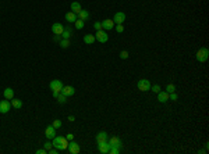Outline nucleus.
<instances>
[{
  "instance_id": "30",
  "label": "nucleus",
  "mask_w": 209,
  "mask_h": 154,
  "mask_svg": "<svg viewBox=\"0 0 209 154\" xmlns=\"http://www.w3.org/2000/svg\"><path fill=\"white\" fill-rule=\"evenodd\" d=\"M116 31L119 33H123L124 32V25L123 24H116Z\"/></svg>"
},
{
  "instance_id": "6",
  "label": "nucleus",
  "mask_w": 209,
  "mask_h": 154,
  "mask_svg": "<svg viewBox=\"0 0 209 154\" xmlns=\"http://www.w3.org/2000/svg\"><path fill=\"white\" fill-rule=\"evenodd\" d=\"M108 143L110 144V147H119V148L123 147V142L117 136H112L110 139H108Z\"/></svg>"
},
{
  "instance_id": "34",
  "label": "nucleus",
  "mask_w": 209,
  "mask_h": 154,
  "mask_svg": "<svg viewBox=\"0 0 209 154\" xmlns=\"http://www.w3.org/2000/svg\"><path fill=\"white\" fill-rule=\"evenodd\" d=\"M169 100H173V102H177V95H176V92H173L169 95Z\"/></svg>"
},
{
  "instance_id": "39",
  "label": "nucleus",
  "mask_w": 209,
  "mask_h": 154,
  "mask_svg": "<svg viewBox=\"0 0 209 154\" xmlns=\"http://www.w3.org/2000/svg\"><path fill=\"white\" fill-rule=\"evenodd\" d=\"M66 139H67V140H74V136H73V133H67V136H66Z\"/></svg>"
},
{
  "instance_id": "28",
  "label": "nucleus",
  "mask_w": 209,
  "mask_h": 154,
  "mask_svg": "<svg viewBox=\"0 0 209 154\" xmlns=\"http://www.w3.org/2000/svg\"><path fill=\"white\" fill-rule=\"evenodd\" d=\"M166 92L170 95V93H173V92H176V86H174V84H169L167 86H166Z\"/></svg>"
},
{
  "instance_id": "17",
  "label": "nucleus",
  "mask_w": 209,
  "mask_h": 154,
  "mask_svg": "<svg viewBox=\"0 0 209 154\" xmlns=\"http://www.w3.org/2000/svg\"><path fill=\"white\" fill-rule=\"evenodd\" d=\"M70 7H71V11H73V13H75V14H78L81 10H82V7H81V4H80L78 1H73Z\"/></svg>"
},
{
  "instance_id": "4",
  "label": "nucleus",
  "mask_w": 209,
  "mask_h": 154,
  "mask_svg": "<svg viewBox=\"0 0 209 154\" xmlns=\"http://www.w3.org/2000/svg\"><path fill=\"white\" fill-rule=\"evenodd\" d=\"M11 110V102L10 100H1L0 102V113L1 114H7L8 111Z\"/></svg>"
},
{
  "instance_id": "10",
  "label": "nucleus",
  "mask_w": 209,
  "mask_h": 154,
  "mask_svg": "<svg viewBox=\"0 0 209 154\" xmlns=\"http://www.w3.org/2000/svg\"><path fill=\"white\" fill-rule=\"evenodd\" d=\"M64 31V26L60 24V22H55L53 25H52V32L55 33V35H62Z\"/></svg>"
},
{
  "instance_id": "38",
  "label": "nucleus",
  "mask_w": 209,
  "mask_h": 154,
  "mask_svg": "<svg viewBox=\"0 0 209 154\" xmlns=\"http://www.w3.org/2000/svg\"><path fill=\"white\" fill-rule=\"evenodd\" d=\"M53 147V144H52L50 142H46V143H45V148H46V150H49V148H52Z\"/></svg>"
},
{
  "instance_id": "22",
  "label": "nucleus",
  "mask_w": 209,
  "mask_h": 154,
  "mask_svg": "<svg viewBox=\"0 0 209 154\" xmlns=\"http://www.w3.org/2000/svg\"><path fill=\"white\" fill-rule=\"evenodd\" d=\"M11 107H14V108H17V110H20L21 107H22V102L20 100V99H11Z\"/></svg>"
},
{
  "instance_id": "36",
  "label": "nucleus",
  "mask_w": 209,
  "mask_h": 154,
  "mask_svg": "<svg viewBox=\"0 0 209 154\" xmlns=\"http://www.w3.org/2000/svg\"><path fill=\"white\" fill-rule=\"evenodd\" d=\"M48 153H50V154H57V153H59V148H56V147L49 148V150H48Z\"/></svg>"
},
{
  "instance_id": "7",
  "label": "nucleus",
  "mask_w": 209,
  "mask_h": 154,
  "mask_svg": "<svg viewBox=\"0 0 209 154\" xmlns=\"http://www.w3.org/2000/svg\"><path fill=\"white\" fill-rule=\"evenodd\" d=\"M67 150H69V153H71V154H78L80 153V144L74 140H70Z\"/></svg>"
},
{
  "instance_id": "29",
  "label": "nucleus",
  "mask_w": 209,
  "mask_h": 154,
  "mask_svg": "<svg viewBox=\"0 0 209 154\" xmlns=\"http://www.w3.org/2000/svg\"><path fill=\"white\" fill-rule=\"evenodd\" d=\"M52 126H53L55 129H59L60 126H62V121H60V119H55L53 124H52Z\"/></svg>"
},
{
  "instance_id": "9",
  "label": "nucleus",
  "mask_w": 209,
  "mask_h": 154,
  "mask_svg": "<svg viewBox=\"0 0 209 154\" xmlns=\"http://www.w3.org/2000/svg\"><path fill=\"white\" fill-rule=\"evenodd\" d=\"M98 150L101 151L102 154H108L109 150H110V144L106 142H101V143H98Z\"/></svg>"
},
{
  "instance_id": "15",
  "label": "nucleus",
  "mask_w": 209,
  "mask_h": 154,
  "mask_svg": "<svg viewBox=\"0 0 209 154\" xmlns=\"http://www.w3.org/2000/svg\"><path fill=\"white\" fill-rule=\"evenodd\" d=\"M3 96H4V99H7V100H11L14 97V90L11 89V88H6L4 92H3Z\"/></svg>"
},
{
  "instance_id": "23",
  "label": "nucleus",
  "mask_w": 209,
  "mask_h": 154,
  "mask_svg": "<svg viewBox=\"0 0 209 154\" xmlns=\"http://www.w3.org/2000/svg\"><path fill=\"white\" fill-rule=\"evenodd\" d=\"M96 39H95V36H94V35H85V36H84V42H85V43H87V45H92V43H94V42H95Z\"/></svg>"
},
{
  "instance_id": "31",
  "label": "nucleus",
  "mask_w": 209,
  "mask_h": 154,
  "mask_svg": "<svg viewBox=\"0 0 209 154\" xmlns=\"http://www.w3.org/2000/svg\"><path fill=\"white\" fill-rule=\"evenodd\" d=\"M120 58H121V60H126V58H128V51H127V50H121L120 51Z\"/></svg>"
},
{
  "instance_id": "18",
  "label": "nucleus",
  "mask_w": 209,
  "mask_h": 154,
  "mask_svg": "<svg viewBox=\"0 0 209 154\" xmlns=\"http://www.w3.org/2000/svg\"><path fill=\"white\" fill-rule=\"evenodd\" d=\"M71 33H73V31H71V28L67 25L66 28H64L63 33H62L60 36H62V39H70V38H71Z\"/></svg>"
},
{
  "instance_id": "1",
  "label": "nucleus",
  "mask_w": 209,
  "mask_h": 154,
  "mask_svg": "<svg viewBox=\"0 0 209 154\" xmlns=\"http://www.w3.org/2000/svg\"><path fill=\"white\" fill-rule=\"evenodd\" d=\"M208 58H209V50L206 47H202V49H199V50L196 51V60H198L199 63L208 61Z\"/></svg>"
},
{
  "instance_id": "14",
  "label": "nucleus",
  "mask_w": 209,
  "mask_h": 154,
  "mask_svg": "<svg viewBox=\"0 0 209 154\" xmlns=\"http://www.w3.org/2000/svg\"><path fill=\"white\" fill-rule=\"evenodd\" d=\"M158 100L159 103H166L169 100V93L167 92H158Z\"/></svg>"
},
{
  "instance_id": "41",
  "label": "nucleus",
  "mask_w": 209,
  "mask_h": 154,
  "mask_svg": "<svg viewBox=\"0 0 209 154\" xmlns=\"http://www.w3.org/2000/svg\"><path fill=\"white\" fill-rule=\"evenodd\" d=\"M57 96H59V92H53V97H55V99H57Z\"/></svg>"
},
{
  "instance_id": "12",
  "label": "nucleus",
  "mask_w": 209,
  "mask_h": 154,
  "mask_svg": "<svg viewBox=\"0 0 209 154\" xmlns=\"http://www.w3.org/2000/svg\"><path fill=\"white\" fill-rule=\"evenodd\" d=\"M45 136L48 137V139H53L55 136H56V129L53 128V126H48V128L45 129Z\"/></svg>"
},
{
  "instance_id": "13",
  "label": "nucleus",
  "mask_w": 209,
  "mask_h": 154,
  "mask_svg": "<svg viewBox=\"0 0 209 154\" xmlns=\"http://www.w3.org/2000/svg\"><path fill=\"white\" fill-rule=\"evenodd\" d=\"M62 93H63V95H66L67 97H70V96H73V95L75 93V89H74L73 86H63Z\"/></svg>"
},
{
  "instance_id": "19",
  "label": "nucleus",
  "mask_w": 209,
  "mask_h": 154,
  "mask_svg": "<svg viewBox=\"0 0 209 154\" xmlns=\"http://www.w3.org/2000/svg\"><path fill=\"white\" fill-rule=\"evenodd\" d=\"M63 137H64V136H55V137H53V142H52L53 147L60 148V144H62V140H63Z\"/></svg>"
},
{
  "instance_id": "8",
  "label": "nucleus",
  "mask_w": 209,
  "mask_h": 154,
  "mask_svg": "<svg viewBox=\"0 0 209 154\" xmlns=\"http://www.w3.org/2000/svg\"><path fill=\"white\" fill-rule=\"evenodd\" d=\"M124 21H126V14L123 13V11H117V13L114 14V17H113L114 24H123Z\"/></svg>"
},
{
  "instance_id": "35",
  "label": "nucleus",
  "mask_w": 209,
  "mask_h": 154,
  "mask_svg": "<svg viewBox=\"0 0 209 154\" xmlns=\"http://www.w3.org/2000/svg\"><path fill=\"white\" fill-rule=\"evenodd\" d=\"M94 28H95L96 31L102 29V22H99V21H98V22H95V24H94Z\"/></svg>"
},
{
  "instance_id": "5",
  "label": "nucleus",
  "mask_w": 209,
  "mask_h": 154,
  "mask_svg": "<svg viewBox=\"0 0 209 154\" xmlns=\"http://www.w3.org/2000/svg\"><path fill=\"white\" fill-rule=\"evenodd\" d=\"M49 88L52 89V92H62V89H63V84H62V81H59V79H53L50 82V85H49Z\"/></svg>"
},
{
  "instance_id": "2",
  "label": "nucleus",
  "mask_w": 209,
  "mask_h": 154,
  "mask_svg": "<svg viewBox=\"0 0 209 154\" xmlns=\"http://www.w3.org/2000/svg\"><path fill=\"white\" fill-rule=\"evenodd\" d=\"M137 88L139 92H148V90H151V82L148 79H139L137 82Z\"/></svg>"
},
{
  "instance_id": "3",
  "label": "nucleus",
  "mask_w": 209,
  "mask_h": 154,
  "mask_svg": "<svg viewBox=\"0 0 209 154\" xmlns=\"http://www.w3.org/2000/svg\"><path fill=\"white\" fill-rule=\"evenodd\" d=\"M95 39L98 42H101V43H106L109 40V35L106 33L105 29H99V31H96V33H95Z\"/></svg>"
},
{
  "instance_id": "26",
  "label": "nucleus",
  "mask_w": 209,
  "mask_h": 154,
  "mask_svg": "<svg viewBox=\"0 0 209 154\" xmlns=\"http://www.w3.org/2000/svg\"><path fill=\"white\" fill-rule=\"evenodd\" d=\"M74 25H75L77 29H82L84 26H85V21H82V19H78V18H77V21L74 22Z\"/></svg>"
},
{
  "instance_id": "33",
  "label": "nucleus",
  "mask_w": 209,
  "mask_h": 154,
  "mask_svg": "<svg viewBox=\"0 0 209 154\" xmlns=\"http://www.w3.org/2000/svg\"><path fill=\"white\" fill-rule=\"evenodd\" d=\"M151 90L153 93H158V92H160V86L159 85H153V86H151Z\"/></svg>"
},
{
  "instance_id": "40",
  "label": "nucleus",
  "mask_w": 209,
  "mask_h": 154,
  "mask_svg": "<svg viewBox=\"0 0 209 154\" xmlns=\"http://www.w3.org/2000/svg\"><path fill=\"white\" fill-rule=\"evenodd\" d=\"M53 40H55V42H60V40H62V36H60V35H55V36H53Z\"/></svg>"
},
{
  "instance_id": "11",
  "label": "nucleus",
  "mask_w": 209,
  "mask_h": 154,
  "mask_svg": "<svg viewBox=\"0 0 209 154\" xmlns=\"http://www.w3.org/2000/svg\"><path fill=\"white\" fill-rule=\"evenodd\" d=\"M113 26H114L113 19H103V21H102V29H105V31L113 29Z\"/></svg>"
},
{
  "instance_id": "20",
  "label": "nucleus",
  "mask_w": 209,
  "mask_h": 154,
  "mask_svg": "<svg viewBox=\"0 0 209 154\" xmlns=\"http://www.w3.org/2000/svg\"><path fill=\"white\" fill-rule=\"evenodd\" d=\"M77 18H78V15L75 13H73V11H69V13L66 14V19L69 21V22H75Z\"/></svg>"
},
{
  "instance_id": "27",
  "label": "nucleus",
  "mask_w": 209,
  "mask_h": 154,
  "mask_svg": "<svg viewBox=\"0 0 209 154\" xmlns=\"http://www.w3.org/2000/svg\"><path fill=\"white\" fill-rule=\"evenodd\" d=\"M69 143L70 142L66 139V137H63V140H62V144H60V148L59 150H67V147H69Z\"/></svg>"
},
{
  "instance_id": "16",
  "label": "nucleus",
  "mask_w": 209,
  "mask_h": 154,
  "mask_svg": "<svg viewBox=\"0 0 209 154\" xmlns=\"http://www.w3.org/2000/svg\"><path fill=\"white\" fill-rule=\"evenodd\" d=\"M106 140H108V133H106L105 131H101V132L96 135V142L101 143V142H106Z\"/></svg>"
},
{
  "instance_id": "24",
  "label": "nucleus",
  "mask_w": 209,
  "mask_h": 154,
  "mask_svg": "<svg viewBox=\"0 0 209 154\" xmlns=\"http://www.w3.org/2000/svg\"><path fill=\"white\" fill-rule=\"evenodd\" d=\"M57 102L60 103V104H64V103H67V96L66 95H63L62 92L59 93V96H57V99H56Z\"/></svg>"
},
{
  "instance_id": "32",
  "label": "nucleus",
  "mask_w": 209,
  "mask_h": 154,
  "mask_svg": "<svg viewBox=\"0 0 209 154\" xmlns=\"http://www.w3.org/2000/svg\"><path fill=\"white\" fill-rule=\"evenodd\" d=\"M120 150H121V148H119V147H110L109 153H110V154H119V153H120Z\"/></svg>"
},
{
  "instance_id": "42",
  "label": "nucleus",
  "mask_w": 209,
  "mask_h": 154,
  "mask_svg": "<svg viewBox=\"0 0 209 154\" xmlns=\"http://www.w3.org/2000/svg\"><path fill=\"white\" fill-rule=\"evenodd\" d=\"M69 119H70V121H74L75 118H74V115H70V117H69Z\"/></svg>"
},
{
  "instance_id": "25",
  "label": "nucleus",
  "mask_w": 209,
  "mask_h": 154,
  "mask_svg": "<svg viewBox=\"0 0 209 154\" xmlns=\"http://www.w3.org/2000/svg\"><path fill=\"white\" fill-rule=\"evenodd\" d=\"M59 43H60V46H62L63 49H69L70 45H71V43H70V39H62Z\"/></svg>"
},
{
  "instance_id": "37",
  "label": "nucleus",
  "mask_w": 209,
  "mask_h": 154,
  "mask_svg": "<svg viewBox=\"0 0 209 154\" xmlns=\"http://www.w3.org/2000/svg\"><path fill=\"white\" fill-rule=\"evenodd\" d=\"M48 153V150H46V148H39V150H36V154H46Z\"/></svg>"
},
{
  "instance_id": "21",
  "label": "nucleus",
  "mask_w": 209,
  "mask_h": 154,
  "mask_svg": "<svg viewBox=\"0 0 209 154\" xmlns=\"http://www.w3.org/2000/svg\"><path fill=\"white\" fill-rule=\"evenodd\" d=\"M77 15H78V19H82V21L89 19V11H87V10H81Z\"/></svg>"
}]
</instances>
